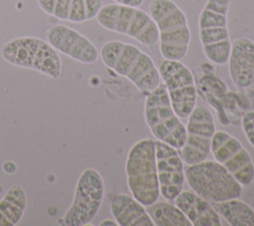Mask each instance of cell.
Returning a JSON list of instances; mask_svg holds the SVG:
<instances>
[{"instance_id":"cell-6","label":"cell","mask_w":254,"mask_h":226,"mask_svg":"<svg viewBox=\"0 0 254 226\" xmlns=\"http://www.w3.org/2000/svg\"><path fill=\"white\" fill-rule=\"evenodd\" d=\"M95 19L102 28L126 35L149 49L159 43V33L154 20L138 7L107 4L101 7Z\"/></svg>"},{"instance_id":"cell-1","label":"cell","mask_w":254,"mask_h":226,"mask_svg":"<svg viewBox=\"0 0 254 226\" xmlns=\"http://www.w3.org/2000/svg\"><path fill=\"white\" fill-rule=\"evenodd\" d=\"M99 57L104 66L126 78L146 96L161 83L153 59L135 45L117 40L108 41L101 47Z\"/></svg>"},{"instance_id":"cell-22","label":"cell","mask_w":254,"mask_h":226,"mask_svg":"<svg viewBox=\"0 0 254 226\" xmlns=\"http://www.w3.org/2000/svg\"><path fill=\"white\" fill-rule=\"evenodd\" d=\"M241 125L247 140L254 147V110L243 114L241 118Z\"/></svg>"},{"instance_id":"cell-23","label":"cell","mask_w":254,"mask_h":226,"mask_svg":"<svg viewBox=\"0 0 254 226\" xmlns=\"http://www.w3.org/2000/svg\"><path fill=\"white\" fill-rule=\"evenodd\" d=\"M117 4L121 5H128V6H134V7H139L144 0H113Z\"/></svg>"},{"instance_id":"cell-14","label":"cell","mask_w":254,"mask_h":226,"mask_svg":"<svg viewBox=\"0 0 254 226\" xmlns=\"http://www.w3.org/2000/svg\"><path fill=\"white\" fill-rule=\"evenodd\" d=\"M46 37L56 51L81 64H93L99 58L97 48L88 38L65 25L50 27Z\"/></svg>"},{"instance_id":"cell-19","label":"cell","mask_w":254,"mask_h":226,"mask_svg":"<svg viewBox=\"0 0 254 226\" xmlns=\"http://www.w3.org/2000/svg\"><path fill=\"white\" fill-rule=\"evenodd\" d=\"M27 207V194L21 185L14 184L8 188L0 199V226L17 225Z\"/></svg>"},{"instance_id":"cell-24","label":"cell","mask_w":254,"mask_h":226,"mask_svg":"<svg viewBox=\"0 0 254 226\" xmlns=\"http://www.w3.org/2000/svg\"><path fill=\"white\" fill-rule=\"evenodd\" d=\"M99 225L100 226H107V225H118L117 223H116V221L115 220H112V219H104L103 221H101L100 223H99Z\"/></svg>"},{"instance_id":"cell-11","label":"cell","mask_w":254,"mask_h":226,"mask_svg":"<svg viewBox=\"0 0 254 226\" xmlns=\"http://www.w3.org/2000/svg\"><path fill=\"white\" fill-rule=\"evenodd\" d=\"M214 159L242 185L249 186L254 180V163L249 152L238 138L224 130H215L210 144Z\"/></svg>"},{"instance_id":"cell-10","label":"cell","mask_w":254,"mask_h":226,"mask_svg":"<svg viewBox=\"0 0 254 226\" xmlns=\"http://www.w3.org/2000/svg\"><path fill=\"white\" fill-rule=\"evenodd\" d=\"M158 70L175 113L180 118H187L195 107L197 96L191 71L181 61L166 59Z\"/></svg>"},{"instance_id":"cell-12","label":"cell","mask_w":254,"mask_h":226,"mask_svg":"<svg viewBox=\"0 0 254 226\" xmlns=\"http://www.w3.org/2000/svg\"><path fill=\"white\" fill-rule=\"evenodd\" d=\"M187 134L181 156L187 165L204 160L210 152L212 136L215 132L214 117L208 108L198 105L188 116Z\"/></svg>"},{"instance_id":"cell-13","label":"cell","mask_w":254,"mask_h":226,"mask_svg":"<svg viewBox=\"0 0 254 226\" xmlns=\"http://www.w3.org/2000/svg\"><path fill=\"white\" fill-rule=\"evenodd\" d=\"M155 151L160 194L166 200L172 201L184 188V160L177 148L158 139L155 140Z\"/></svg>"},{"instance_id":"cell-15","label":"cell","mask_w":254,"mask_h":226,"mask_svg":"<svg viewBox=\"0 0 254 226\" xmlns=\"http://www.w3.org/2000/svg\"><path fill=\"white\" fill-rule=\"evenodd\" d=\"M227 63L232 83L242 89L251 87L254 84V41L248 37L231 41Z\"/></svg>"},{"instance_id":"cell-2","label":"cell","mask_w":254,"mask_h":226,"mask_svg":"<svg viewBox=\"0 0 254 226\" xmlns=\"http://www.w3.org/2000/svg\"><path fill=\"white\" fill-rule=\"evenodd\" d=\"M148 8L158 29L162 57L181 61L188 53L191 38L185 12L172 0H151Z\"/></svg>"},{"instance_id":"cell-8","label":"cell","mask_w":254,"mask_h":226,"mask_svg":"<svg viewBox=\"0 0 254 226\" xmlns=\"http://www.w3.org/2000/svg\"><path fill=\"white\" fill-rule=\"evenodd\" d=\"M145 121L156 139L177 149L185 143L187 129L175 113L166 86L163 83L146 96L144 106Z\"/></svg>"},{"instance_id":"cell-4","label":"cell","mask_w":254,"mask_h":226,"mask_svg":"<svg viewBox=\"0 0 254 226\" xmlns=\"http://www.w3.org/2000/svg\"><path fill=\"white\" fill-rule=\"evenodd\" d=\"M233 0H207L198 16V37L206 59L217 66L227 63L231 48L227 17Z\"/></svg>"},{"instance_id":"cell-3","label":"cell","mask_w":254,"mask_h":226,"mask_svg":"<svg viewBox=\"0 0 254 226\" xmlns=\"http://www.w3.org/2000/svg\"><path fill=\"white\" fill-rule=\"evenodd\" d=\"M128 188L144 206L156 202L160 187L156 164L155 140L142 138L130 148L125 162Z\"/></svg>"},{"instance_id":"cell-9","label":"cell","mask_w":254,"mask_h":226,"mask_svg":"<svg viewBox=\"0 0 254 226\" xmlns=\"http://www.w3.org/2000/svg\"><path fill=\"white\" fill-rule=\"evenodd\" d=\"M104 197V181L94 168L84 169L76 182L73 200L59 220L65 226H84L97 215Z\"/></svg>"},{"instance_id":"cell-20","label":"cell","mask_w":254,"mask_h":226,"mask_svg":"<svg viewBox=\"0 0 254 226\" xmlns=\"http://www.w3.org/2000/svg\"><path fill=\"white\" fill-rule=\"evenodd\" d=\"M215 211L231 226H254V210L244 201L232 198L211 203Z\"/></svg>"},{"instance_id":"cell-5","label":"cell","mask_w":254,"mask_h":226,"mask_svg":"<svg viewBox=\"0 0 254 226\" xmlns=\"http://www.w3.org/2000/svg\"><path fill=\"white\" fill-rule=\"evenodd\" d=\"M5 62L15 67L34 70L52 79L62 76L61 57L47 41L24 36L6 42L0 51Z\"/></svg>"},{"instance_id":"cell-16","label":"cell","mask_w":254,"mask_h":226,"mask_svg":"<svg viewBox=\"0 0 254 226\" xmlns=\"http://www.w3.org/2000/svg\"><path fill=\"white\" fill-rule=\"evenodd\" d=\"M48 15L61 21L83 23L96 17L103 0H37Z\"/></svg>"},{"instance_id":"cell-18","label":"cell","mask_w":254,"mask_h":226,"mask_svg":"<svg viewBox=\"0 0 254 226\" xmlns=\"http://www.w3.org/2000/svg\"><path fill=\"white\" fill-rule=\"evenodd\" d=\"M109 208L119 226H155L146 206L133 196L115 193L110 197Z\"/></svg>"},{"instance_id":"cell-21","label":"cell","mask_w":254,"mask_h":226,"mask_svg":"<svg viewBox=\"0 0 254 226\" xmlns=\"http://www.w3.org/2000/svg\"><path fill=\"white\" fill-rule=\"evenodd\" d=\"M146 210L156 226H191L176 204L157 200L146 206Z\"/></svg>"},{"instance_id":"cell-17","label":"cell","mask_w":254,"mask_h":226,"mask_svg":"<svg viewBox=\"0 0 254 226\" xmlns=\"http://www.w3.org/2000/svg\"><path fill=\"white\" fill-rule=\"evenodd\" d=\"M174 201L191 223V226L221 225L219 214L215 211L211 202L192 190H182Z\"/></svg>"},{"instance_id":"cell-7","label":"cell","mask_w":254,"mask_h":226,"mask_svg":"<svg viewBox=\"0 0 254 226\" xmlns=\"http://www.w3.org/2000/svg\"><path fill=\"white\" fill-rule=\"evenodd\" d=\"M185 174L190 189L211 203L238 198L242 193V185L216 160L188 165Z\"/></svg>"}]
</instances>
